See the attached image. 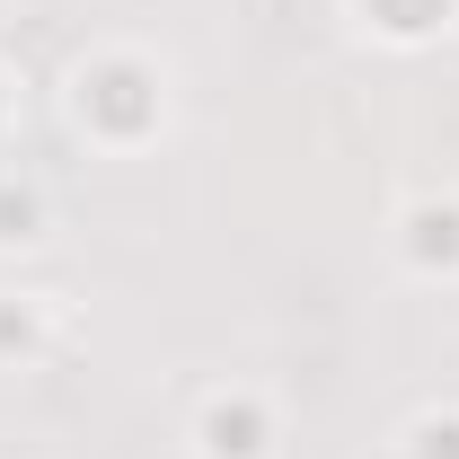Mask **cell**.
<instances>
[{"mask_svg": "<svg viewBox=\"0 0 459 459\" xmlns=\"http://www.w3.org/2000/svg\"><path fill=\"white\" fill-rule=\"evenodd\" d=\"M212 433H221L212 451H230V459H247V451H256V415H230V406H221V415H212Z\"/></svg>", "mask_w": 459, "mask_h": 459, "instance_id": "1", "label": "cell"}]
</instances>
